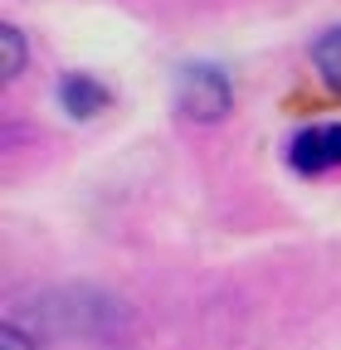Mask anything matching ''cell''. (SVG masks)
<instances>
[{
	"label": "cell",
	"instance_id": "cell-4",
	"mask_svg": "<svg viewBox=\"0 0 341 350\" xmlns=\"http://www.w3.org/2000/svg\"><path fill=\"white\" fill-rule=\"evenodd\" d=\"M312 68L322 73L327 88H336V93H341V25H331L327 34L312 39Z\"/></svg>",
	"mask_w": 341,
	"mask_h": 350
},
{
	"label": "cell",
	"instance_id": "cell-6",
	"mask_svg": "<svg viewBox=\"0 0 341 350\" xmlns=\"http://www.w3.org/2000/svg\"><path fill=\"white\" fill-rule=\"evenodd\" d=\"M0 350H34V345H29V336L15 321H5V326H0Z\"/></svg>",
	"mask_w": 341,
	"mask_h": 350
},
{
	"label": "cell",
	"instance_id": "cell-2",
	"mask_svg": "<svg viewBox=\"0 0 341 350\" xmlns=\"http://www.w3.org/2000/svg\"><path fill=\"white\" fill-rule=\"evenodd\" d=\"M288 165L297 175H331V170H341V122L303 126L288 142Z\"/></svg>",
	"mask_w": 341,
	"mask_h": 350
},
{
	"label": "cell",
	"instance_id": "cell-1",
	"mask_svg": "<svg viewBox=\"0 0 341 350\" xmlns=\"http://www.w3.org/2000/svg\"><path fill=\"white\" fill-rule=\"evenodd\" d=\"M176 107L190 122H220V117H229V107H234L229 73L220 64H205V59L181 64V73H176Z\"/></svg>",
	"mask_w": 341,
	"mask_h": 350
},
{
	"label": "cell",
	"instance_id": "cell-5",
	"mask_svg": "<svg viewBox=\"0 0 341 350\" xmlns=\"http://www.w3.org/2000/svg\"><path fill=\"white\" fill-rule=\"evenodd\" d=\"M0 49H5V78H15L25 68V34L15 25H5V29H0Z\"/></svg>",
	"mask_w": 341,
	"mask_h": 350
},
{
	"label": "cell",
	"instance_id": "cell-3",
	"mask_svg": "<svg viewBox=\"0 0 341 350\" xmlns=\"http://www.w3.org/2000/svg\"><path fill=\"white\" fill-rule=\"evenodd\" d=\"M54 93H59V107L73 122H93V117H103L112 107V88L103 78H93V73H64Z\"/></svg>",
	"mask_w": 341,
	"mask_h": 350
}]
</instances>
